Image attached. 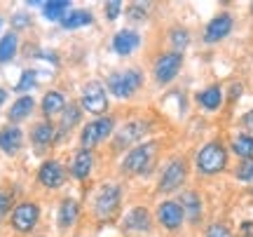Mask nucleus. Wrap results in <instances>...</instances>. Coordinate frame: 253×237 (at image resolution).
Returning <instances> with one entry per match:
<instances>
[{
    "label": "nucleus",
    "mask_w": 253,
    "mask_h": 237,
    "mask_svg": "<svg viewBox=\"0 0 253 237\" xmlns=\"http://www.w3.org/2000/svg\"><path fill=\"white\" fill-rule=\"evenodd\" d=\"M227 153L225 148L220 146L218 141H211L197 153V169L202 174H216L220 169H225Z\"/></svg>",
    "instance_id": "f257e3e1"
},
{
    "label": "nucleus",
    "mask_w": 253,
    "mask_h": 237,
    "mask_svg": "<svg viewBox=\"0 0 253 237\" xmlns=\"http://www.w3.org/2000/svg\"><path fill=\"white\" fill-rule=\"evenodd\" d=\"M155 150H157V146H155V143H143V146H136L134 150L125 157L122 169H125L126 174H145L150 167H153Z\"/></svg>",
    "instance_id": "f03ea898"
},
{
    "label": "nucleus",
    "mask_w": 253,
    "mask_h": 237,
    "mask_svg": "<svg viewBox=\"0 0 253 237\" xmlns=\"http://www.w3.org/2000/svg\"><path fill=\"white\" fill-rule=\"evenodd\" d=\"M141 87V73L136 68L122 71V73H113L108 78V90L118 96V99H126L131 96L136 90Z\"/></svg>",
    "instance_id": "7ed1b4c3"
},
{
    "label": "nucleus",
    "mask_w": 253,
    "mask_h": 237,
    "mask_svg": "<svg viewBox=\"0 0 253 237\" xmlns=\"http://www.w3.org/2000/svg\"><path fill=\"white\" fill-rule=\"evenodd\" d=\"M113 125H115L113 118H99V120H94V122H89L80 134V141H82V146H84V150H89L91 146H99L103 139H108L110 132H113Z\"/></svg>",
    "instance_id": "20e7f679"
},
{
    "label": "nucleus",
    "mask_w": 253,
    "mask_h": 237,
    "mask_svg": "<svg viewBox=\"0 0 253 237\" xmlns=\"http://www.w3.org/2000/svg\"><path fill=\"white\" fill-rule=\"evenodd\" d=\"M120 200H122V192H120L118 186H106V188H101L99 197H96V204H94V211H96V216L101 221L110 219L115 209L120 207Z\"/></svg>",
    "instance_id": "39448f33"
},
{
    "label": "nucleus",
    "mask_w": 253,
    "mask_h": 237,
    "mask_svg": "<svg viewBox=\"0 0 253 237\" xmlns=\"http://www.w3.org/2000/svg\"><path fill=\"white\" fill-rule=\"evenodd\" d=\"M82 108L89 113H103L108 108V96H106V87L101 82H89L84 92H82Z\"/></svg>",
    "instance_id": "423d86ee"
},
{
    "label": "nucleus",
    "mask_w": 253,
    "mask_h": 237,
    "mask_svg": "<svg viewBox=\"0 0 253 237\" xmlns=\"http://www.w3.org/2000/svg\"><path fill=\"white\" fill-rule=\"evenodd\" d=\"M181 64H183L181 54H176V52L162 54L157 59V64H155V78H157V82H162V85L171 82L178 75V71H181Z\"/></svg>",
    "instance_id": "0eeeda50"
},
{
    "label": "nucleus",
    "mask_w": 253,
    "mask_h": 237,
    "mask_svg": "<svg viewBox=\"0 0 253 237\" xmlns=\"http://www.w3.org/2000/svg\"><path fill=\"white\" fill-rule=\"evenodd\" d=\"M38 219H40V209L31 202H24L19 204L17 209L12 211V226L19 230V233H28V230L36 228Z\"/></svg>",
    "instance_id": "6e6552de"
},
{
    "label": "nucleus",
    "mask_w": 253,
    "mask_h": 237,
    "mask_svg": "<svg viewBox=\"0 0 253 237\" xmlns=\"http://www.w3.org/2000/svg\"><path fill=\"white\" fill-rule=\"evenodd\" d=\"M185 174H188V169H185V162H183V160L169 162L167 169L162 172V179H160V190H164V192L176 190V188L185 181Z\"/></svg>",
    "instance_id": "1a4fd4ad"
},
{
    "label": "nucleus",
    "mask_w": 253,
    "mask_h": 237,
    "mask_svg": "<svg viewBox=\"0 0 253 237\" xmlns=\"http://www.w3.org/2000/svg\"><path fill=\"white\" fill-rule=\"evenodd\" d=\"M38 181L42 183L45 188H59V186H63V181H66V172H63L61 162H56V160H47V162H42L40 172H38Z\"/></svg>",
    "instance_id": "9d476101"
},
{
    "label": "nucleus",
    "mask_w": 253,
    "mask_h": 237,
    "mask_svg": "<svg viewBox=\"0 0 253 237\" xmlns=\"http://www.w3.org/2000/svg\"><path fill=\"white\" fill-rule=\"evenodd\" d=\"M183 207L178 204V202H164V204H160V209H157V219H160V223H162L164 228L169 230H176L178 226L183 223Z\"/></svg>",
    "instance_id": "9b49d317"
},
{
    "label": "nucleus",
    "mask_w": 253,
    "mask_h": 237,
    "mask_svg": "<svg viewBox=\"0 0 253 237\" xmlns=\"http://www.w3.org/2000/svg\"><path fill=\"white\" fill-rule=\"evenodd\" d=\"M21 143H24V134H21V129L17 125H9V127L0 129V150L5 155H14L21 148Z\"/></svg>",
    "instance_id": "f8f14e48"
},
{
    "label": "nucleus",
    "mask_w": 253,
    "mask_h": 237,
    "mask_svg": "<svg viewBox=\"0 0 253 237\" xmlns=\"http://www.w3.org/2000/svg\"><path fill=\"white\" fill-rule=\"evenodd\" d=\"M230 31H232V19H230V14H218L207 26L204 40H207V43H218V40H223Z\"/></svg>",
    "instance_id": "ddd939ff"
},
{
    "label": "nucleus",
    "mask_w": 253,
    "mask_h": 237,
    "mask_svg": "<svg viewBox=\"0 0 253 237\" xmlns=\"http://www.w3.org/2000/svg\"><path fill=\"white\" fill-rule=\"evenodd\" d=\"M138 45H141V38H138V33L136 31H129V28H125V31H120L118 36L113 38V49L118 52V54H131L134 49H138Z\"/></svg>",
    "instance_id": "4468645a"
},
{
    "label": "nucleus",
    "mask_w": 253,
    "mask_h": 237,
    "mask_svg": "<svg viewBox=\"0 0 253 237\" xmlns=\"http://www.w3.org/2000/svg\"><path fill=\"white\" fill-rule=\"evenodd\" d=\"M145 132H148V122H141V120L129 122V125H125V127L118 132V143L120 146L136 143V141H141V139L145 137Z\"/></svg>",
    "instance_id": "2eb2a0df"
},
{
    "label": "nucleus",
    "mask_w": 253,
    "mask_h": 237,
    "mask_svg": "<svg viewBox=\"0 0 253 237\" xmlns=\"http://www.w3.org/2000/svg\"><path fill=\"white\" fill-rule=\"evenodd\" d=\"M91 164H94V155H91V150H78L75 155H73V162H71V174L75 179H87L91 172Z\"/></svg>",
    "instance_id": "dca6fc26"
},
{
    "label": "nucleus",
    "mask_w": 253,
    "mask_h": 237,
    "mask_svg": "<svg viewBox=\"0 0 253 237\" xmlns=\"http://www.w3.org/2000/svg\"><path fill=\"white\" fill-rule=\"evenodd\" d=\"M125 228L126 230H138V233H143V230L150 228V214L143 209V207H136L126 214V221H125Z\"/></svg>",
    "instance_id": "f3484780"
},
{
    "label": "nucleus",
    "mask_w": 253,
    "mask_h": 237,
    "mask_svg": "<svg viewBox=\"0 0 253 237\" xmlns=\"http://www.w3.org/2000/svg\"><path fill=\"white\" fill-rule=\"evenodd\" d=\"M54 137H56V129H54V125H49V122L36 125V127H33V134H31V139H33V143H36L38 148L49 146V143L54 141Z\"/></svg>",
    "instance_id": "a211bd4d"
},
{
    "label": "nucleus",
    "mask_w": 253,
    "mask_h": 237,
    "mask_svg": "<svg viewBox=\"0 0 253 237\" xmlns=\"http://www.w3.org/2000/svg\"><path fill=\"white\" fill-rule=\"evenodd\" d=\"M91 21H94V19H91L89 12H84V9H71V12L61 19V26H63V31H73V28L87 26Z\"/></svg>",
    "instance_id": "6ab92c4d"
},
{
    "label": "nucleus",
    "mask_w": 253,
    "mask_h": 237,
    "mask_svg": "<svg viewBox=\"0 0 253 237\" xmlns=\"http://www.w3.org/2000/svg\"><path fill=\"white\" fill-rule=\"evenodd\" d=\"M66 106H68V103H66L61 92H47L45 99H42V110H45V115H59V113H63Z\"/></svg>",
    "instance_id": "aec40b11"
},
{
    "label": "nucleus",
    "mask_w": 253,
    "mask_h": 237,
    "mask_svg": "<svg viewBox=\"0 0 253 237\" xmlns=\"http://www.w3.org/2000/svg\"><path fill=\"white\" fill-rule=\"evenodd\" d=\"M68 12H71V2H66V0H54V2H45L42 5V14L49 21H61Z\"/></svg>",
    "instance_id": "412c9836"
},
{
    "label": "nucleus",
    "mask_w": 253,
    "mask_h": 237,
    "mask_svg": "<svg viewBox=\"0 0 253 237\" xmlns=\"http://www.w3.org/2000/svg\"><path fill=\"white\" fill-rule=\"evenodd\" d=\"M223 101V94H220V87H207L204 92L197 94V103L204 106L207 110H216Z\"/></svg>",
    "instance_id": "4be33fe9"
},
{
    "label": "nucleus",
    "mask_w": 253,
    "mask_h": 237,
    "mask_svg": "<svg viewBox=\"0 0 253 237\" xmlns=\"http://www.w3.org/2000/svg\"><path fill=\"white\" fill-rule=\"evenodd\" d=\"M78 202L75 200H63L61 207H59V226L61 228H68V226H73L75 223V219H78Z\"/></svg>",
    "instance_id": "5701e85b"
},
{
    "label": "nucleus",
    "mask_w": 253,
    "mask_h": 237,
    "mask_svg": "<svg viewBox=\"0 0 253 237\" xmlns=\"http://www.w3.org/2000/svg\"><path fill=\"white\" fill-rule=\"evenodd\" d=\"M181 207L183 214H188L190 221H199V214H202V202H199L197 192H185L181 197Z\"/></svg>",
    "instance_id": "b1692460"
},
{
    "label": "nucleus",
    "mask_w": 253,
    "mask_h": 237,
    "mask_svg": "<svg viewBox=\"0 0 253 237\" xmlns=\"http://www.w3.org/2000/svg\"><path fill=\"white\" fill-rule=\"evenodd\" d=\"M33 96H21V99H17L14 101V106L9 108V120L12 122H19V120H24V118H28V113L33 110Z\"/></svg>",
    "instance_id": "393cba45"
},
{
    "label": "nucleus",
    "mask_w": 253,
    "mask_h": 237,
    "mask_svg": "<svg viewBox=\"0 0 253 237\" xmlns=\"http://www.w3.org/2000/svg\"><path fill=\"white\" fill-rule=\"evenodd\" d=\"M14 54H17V36L7 33L0 38V64H7L9 59H14Z\"/></svg>",
    "instance_id": "a878e982"
},
{
    "label": "nucleus",
    "mask_w": 253,
    "mask_h": 237,
    "mask_svg": "<svg viewBox=\"0 0 253 237\" xmlns=\"http://www.w3.org/2000/svg\"><path fill=\"white\" fill-rule=\"evenodd\" d=\"M232 150H235L237 155H242L244 160H253V137H242L235 139V143H232Z\"/></svg>",
    "instance_id": "bb28decb"
},
{
    "label": "nucleus",
    "mask_w": 253,
    "mask_h": 237,
    "mask_svg": "<svg viewBox=\"0 0 253 237\" xmlns=\"http://www.w3.org/2000/svg\"><path fill=\"white\" fill-rule=\"evenodd\" d=\"M80 122V108L75 106V103H71V106H66L63 108V115H61V132H68V129H73L75 125Z\"/></svg>",
    "instance_id": "cd10ccee"
},
{
    "label": "nucleus",
    "mask_w": 253,
    "mask_h": 237,
    "mask_svg": "<svg viewBox=\"0 0 253 237\" xmlns=\"http://www.w3.org/2000/svg\"><path fill=\"white\" fill-rule=\"evenodd\" d=\"M188 43H190V36L185 33V31H183V28H176V31H171V45H173V49H176V54H181Z\"/></svg>",
    "instance_id": "c85d7f7f"
},
{
    "label": "nucleus",
    "mask_w": 253,
    "mask_h": 237,
    "mask_svg": "<svg viewBox=\"0 0 253 237\" xmlns=\"http://www.w3.org/2000/svg\"><path fill=\"white\" fill-rule=\"evenodd\" d=\"M237 179L239 181H253V160H244V162L239 164V169H237Z\"/></svg>",
    "instance_id": "c756f323"
},
{
    "label": "nucleus",
    "mask_w": 253,
    "mask_h": 237,
    "mask_svg": "<svg viewBox=\"0 0 253 237\" xmlns=\"http://www.w3.org/2000/svg\"><path fill=\"white\" fill-rule=\"evenodd\" d=\"M36 71H26V73L21 75V80L17 82V87H14V90L17 92H26V90H31V87H33V85H36Z\"/></svg>",
    "instance_id": "7c9ffc66"
},
{
    "label": "nucleus",
    "mask_w": 253,
    "mask_h": 237,
    "mask_svg": "<svg viewBox=\"0 0 253 237\" xmlns=\"http://www.w3.org/2000/svg\"><path fill=\"white\" fill-rule=\"evenodd\" d=\"M120 9H122V2L120 0H110V2H106V17L113 21V19L120 17Z\"/></svg>",
    "instance_id": "2f4dec72"
},
{
    "label": "nucleus",
    "mask_w": 253,
    "mask_h": 237,
    "mask_svg": "<svg viewBox=\"0 0 253 237\" xmlns=\"http://www.w3.org/2000/svg\"><path fill=\"white\" fill-rule=\"evenodd\" d=\"M204 237H232V235H230V230H227L225 226L216 223V226H211V228L207 230V235Z\"/></svg>",
    "instance_id": "473e14b6"
},
{
    "label": "nucleus",
    "mask_w": 253,
    "mask_h": 237,
    "mask_svg": "<svg viewBox=\"0 0 253 237\" xmlns=\"http://www.w3.org/2000/svg\"><path fill=\"white\" fill-rule=\"evenodd\" d=\"M143 9H148V5H143V2H136V5H131V7H129V14H131V17H136V19H145V14H148V12H143Z\"/></svg>",
    "instance_id": "72a5a7b5"
},
{
    "label": "nucleus",
    "mask_w": 253,
    "mask_h": 237,
    "mask_svg": "<svg viewBox=\"0 0 253 237\" xmlns=\"http://www.w3.org/2000/svg\"><path fill=\"white\" fill-rule=\"evenodd\" d=\"M7 209H9V195L0 190V219L7 214Z\"/></svg>",
    "instance_id": "f704fd0d"
},
{
    "label": "nucleus",
    "mask_w": 253,
    "mask_h": 237,
    "mask_svg": "<svg viewBox=\"0 0 253 237\" xmlns=\"http://www.w3.org/2000/svg\"><path fill=\"white\" fill-rule=\"evenodd\" d=\"M239 233H242V237H253V221H246V223H242Z\"/></svg>",
    "instance_id": "c9c22d12"
},
{
    "label": "nucleus",
    "mask_w": 253,
    "mask_h": 237,
    "mask_svg": "<svg viewBox=\"0 0 253 237\" xmlns=\"http://www.w3.org/2000/svg\"><path fill=\"white\" fill-rule=\"evenodd\" d=\"M12 24H14V28H24V26H28V14H17Z\"/></svg>",
    "instance_id": "e433bc0d"
},
{
    "label": "nucleus",
    "mask_w": 253,
    "mask_h": 237,
    "mask_svg": "<svg viewBox=\"0 0 253 237\" xmlns=\"http://www.w3.org/2000/svg\"><path fill=\"white\" fill-rule=\"evenodd\" d=\"M244 125H246L249 129H253V110H249V113L244 115Z\"/></svg>",
    "instance_id": "4c0bfd02"
},
{
    "label": "nucleus",
    "mask_w": 253,
    "mask_h": 237,
    "mask_svg": "<svg viewBox=\"0 0 253 237\" xmlns=\"http://www.w3.org/2000/svg\"><path fill=\"white\" fill-rule=\"evenodd\" d=\"M5 101H7V92H5V90H2V87H0V106H2Z\"/></svg>",
    "instance_id": "58836bf2"
},
{
    "label": "nucleus",
    "mask_w": 253,
    "mask_h": 237,
    "mask_svg": "<svg viewBox=\"0 0 253 237\" xmlns=\"http://www.w3.org/2000/svg\"><path fill=\"white\" fill-rule=\"evenodd\" d=\"M0 24H2V19H0Z\"/></svg>",
    "instance_id": "ea45409f"
}]
</instances>
